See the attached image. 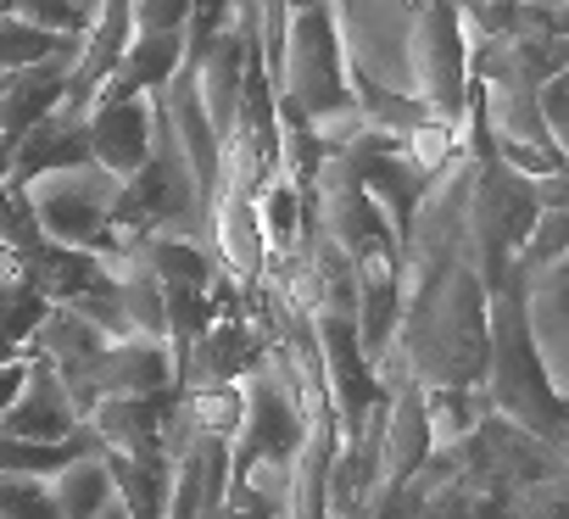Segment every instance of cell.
<instances>
[{"mask_svg": "<svg viewBox=\"0 0 569 519\" xmlns=\"http://www.w3.org/2000/svg\"><path fill=\"white\" fill-rule=\"evenodd\" d=\"M0 519H57V508H51V491H46V480H34L29 491H18L7 508H0Z\"/></svg>", "mask_w": 569, "mask_h": 519, "instance_id": "603a6c76", "label": "cell"}, {"mask_svg": "<svg viewBox=\"0 0 569 519\" xmlns=\"http://www.w3.org/2000/svg\"><path fill=\"white\" fill-rule=\"evenodd\" d=\"M23 380H29V352L18 347V352H12L7 363H0V413L12 408V397L23 391Z\"/></svg>", "mask_w": 569, "mask_h": 519, "instance_id": "cb8c5ba5", "label": "cell"}, {"mask_svg": "<svg viewBox=\"0 0 569 519\" xmlns=\"http://www.w3.org/2000/svg\"><path fill=\"white\" fill-rule=\"evenodd\" d=\"M402 68H408V96L447 129H463L475 112V84H469V40H463V12L458 0H430L413 12L408 40H402Z\"/></svg>", "mask_w": 569, "mask_h": 519, "instance_id": "277c9868", "label": "cell"}, {"mask_svg": "<svg viewBox=\"0 0 569 519\" xmlns=\"http://www.w3.org/2000/svg\"><path fill=\"white\" fill-rule=\"evenodd\" d=\"M96 7H101V0H0V12H7V18H23L34 29L62 34V40H79L90 29Z\"/></svg>", "mask_w": 569, "mask_h": 519, "instance_id": "ffe728a7", "label": "cell"}, {"mask_svg": "<svg viewBox=\"0 0 569 519\" xmlns=\"http://www.w3.org/2000/svg\"><path fill=\"white\" fill-rule=\"evenodd\" d=\"M12 190H23V207H29L40 240H51V246L96 251L101 263L129 257L140 246L134 234L118 229V190H123V179H112L96 162L57 168V173H40L29 184H12Z\"/></svg>", "mask_w": 569, "mask_h": 519, "instance_id": "7a4b0ae2", "label": "cell"}, {"mask_svg": "<svg viewBox=\"0 0 569 519\" xmlns=\"http://www.w3.org/2000/svg\"><path fill=\"white\" fill-rule=\"evenodd\" d=\"M46 491H51V508H57V519H96V513L112 502L107 452H84V458L62 463V469L46 480Z\"/></svg>", "mask_w": 569, "mask_h": 519, "instance_id": "e0dca14e", "label": "cell"}, {"mask_svg": "<svg viewBox=\"0 0 569 519\" xmlns=\"http://www.w3.org/2000/svg\"><path fill=\"white\" fill-rule=\"evenodd\" d=\"M336 447H341V425L336 413L325 408L297 458H291V480H284V519H330V463H336Z\"/></svg>", "mask_w": 569, "mask_h": 519, "instance_id": "7c38bea8", "label": "cell"}, {"mask_svg": "<svg viewBox=\"0 0 569 519\" xmlns=\"http://www.w3.org/2000/svg\"><path fill=\"white\" fill-rule=\"evenodd\" d=\"M151 129H157V96H118V101H90L84 134H90V162L107 168L112 179L140 173L151 157Z\"/></svg>", "mask_w": 569, "mask_h": 519, "instance_id": "ba28073f", "label": "cell"}, {"mask_svg": "<svg viewBox=\"0 0 569 519\" xmlns=\"http://www.w3.org/2000/svg\"><path fill=\"white\" fill-rule=\"evenodd\" d=\"M486 391L480 386H441V391H425V419H430V447H458L480 430L486 419Z\"/></svg>", "mask_w": 569, "mask_h": 519, "instance_id": "ac0fdd59", "label": "cell"}, {"mask_svg": "<svg viewBox=\"0 0 569 519\" xmlns=\"http://www.w3.org/2000/svg\"><path fill=\"white\" fill-rule=\"evenodd\" d=\"M134 34H184L190 23V0H129Z\"/></svg>", "mask_w": 569, "mask_h": 519, "instance_id": "44dd1931", "label": "cell"}, {"mask_svg": "<svg viewBox=\"0 0 569 519\" xmlns=\"http://www.w3.org/2000/svg\"><path fill=\"white\" fill-rule=\"evenodd\" d=\"M173 397H179V391H162V397H101L84 425L101 436L107 452H123V458H168L162 441H168Z\"/></svg>", "mask_w": 569, "mask_h": 519, "instance_id": "9c48e42d", "label": "cell"}, {"mask_svg": "<svg viewBox=\"0 0 569 519\" xmlns=\"http://www.w3.org/2000/svg\"><path fill=\"white\" fill-rule=\"evenodd\" d=\"M308 425H313V419H308L302 397L257 363V369L240 380V425H234V436H229V475H240V469H251V463H262V458L291 463L297 447H302V436H308Z\"/></svg>", "mask_w": 569, "mask_h": 519, "instance_id": "5b68a950", "label": "cell"}, {"mask_svg": "<svg viewBox=\"0 0 569 519\" xmlns=\"http://www.w3.org/2000/svg\"><path fill=\"white\" fill-rule=\"evenodd\" d=\"M96 380H101V397H162V391H179V363L168 341L123 336V341H107Z\"/></svg>", "mask_w": 569, "mask_h": 519, "instance_id": "4fadbf2b", "label": "cell"}, {"mask_svg": "<svg viewBox=\"0 0 569 519\" xmlns=\"http://www.w3.org/2000/svg\"><path fill=\"white\" fill-rule=\"evenodd\" d=\"M262 363V336L246 313H212L207 330L190 341L179 358V391H212V386H240Z\"/></svg>", "mask_w": 569, "mask_h": 519, "instance_id": "8992f818", "label": "cell"}, {"mask_svg": "<svg viewBox=\"0 0 569 519\" xmlns=\"http://www.w3.org/2000/svg\"><path fill=\"white\" fill-rule=\"evenodd\" d=\"M273 101L302 112L308 123H330L358 107L347 84V46H341L330 0H297L291 7L279 73H273Z\"/></svg>", "mask_w": 569, "mask_h": 519, "instance_id": "3957f363", "label": "cell"}, {"mask_svg": "<svg viewBox=\"0 0 569 519\" xmlns=\"http://www.w3.org/2000/svg\"><path fill=\"white\" fill-rule=\"evenodd\" d=\"M140 257H146V269L157 275V286H184V291H218V286H223L218 257H212V246H201V240L146 234V240H140Z\"/></svg>", "mask_w": 569, "mask_h": 519, "instance_id": "9a60e30c", "label": "cell"}, {"mask_svg": "<svg viewBox=\"0 0 569 519\" xmlns=\"http://www.w3.org/2000/svg\"><path fill=\"white\" fill-rule=\"evenodd\" d=\"M79 40H62L51 29H34L23 18H7L0 12V73H18V68H34V62H51L62 51H73Z\"/></svg>", "mask_w": 569, "mask_h": 519, "instance_id": "d6986e66", "label": "cell"}, {"mask_svg": "<svg viewBox=\"0 0 569 519\" xmlns=\"http://www.w3.org/2000/svg\"><path fill=\"white\" fill-rule=\"evenodd\" d=\"M12 352H18V347H12V341H7V336H0V363H7V358H12Z\"/></svg>", "mask_w": 569, "mask_h": 519, "instance_id": "d4e9b609", "label": "cell"}, {"mask_svg": "<svg viewBox=\"0 0 569 519\" xmlns=\"http://www.w3.org/2000/svg\"><path fill=\"white\" fill-rule=\"evenodd\" d=\"M29 352V347H23ZM84 419L73 413V402L62 397V380L51 375L46 358L29 352V380L12 397V408L0 413V436H23V441H68Z\"/></svg>", "mask_w": 569, "mask_h": 519, "instance_id": "8fae6325", "label": "cell"}, {"mask_svg": "<svg viewBox=\"0 0 569 519\" xmlns=\"http://www.w3.org/2000/svg\"><path fill=\"white\" fill-rule=\"evenodd\" d=\"M480 391H486V408L497 419H508L513 430H525L547 452H563V391H552V380L541 375V363L530 352L513 269L486 297V380H480Z\"/></svg>", "mask_w": 569, "mask_h": 519, "instance_id": "6da1fadb", "label": "cell"}, {"mask_svg": "<svg viewBox=\"0 0 569 519\" xmlns=\"http://www.w3.org/2000/svg\"><path fill=\"white\" fill-rule=\"evenodd\" d=\"M73 57H79V46L62 51V57H51V62H34V68H18V73H0V146H7V151H12L46 112L62 107Z\"/></svg>", "mask_w": 569, "mask_h": 519, "instance_id": "30bf717a", "label": "cell"}, {"mask_svg": "<svg viewBox=\"0 0 569 519\" xmlns=\"http://www.w3.org/2000/svg\"><path fill=\"white\" fill-rule=\"evenodd\" d=\"M563 101H569V79L563 73H547L541 84H536V112H541V129L552 134V146L563 151Z\"/></svg>", "mask_w": 569, "mask_h": 519, "instance_id": "7402d4cb", "label": "cell"}, {"mask_svg": "<svg viewBox=\"0 0 569 519\" xmlns=\"http://www.w3.org/2000/svg\"><path fill=\"white\" fill-rule=\"evenodd\" d=\"M190 51L184 34H134L118 57V68L107 73V84L96 90V101H118V96H157L184 73Z\"/></svg>", "mask_w": 569, "mask_h": 519, "instance_id": "5bb4252c", "label": "cell"}, {"mask_svg": "<svg viewBox=\"0 0 569 519\" xmlns=\"http://www.w3.org/2000/svg\"><path fill=\"white\" fill-rule=\"evenodd\" d=\"M112 497L129 519H168V491H173V463L168 458H123L107 452Z\"/></svg>", "mask_w": 569, "mask_h": 519, "instance_id": "2e32d148", "label": "cell"}, {"mask_svg": "<svg viewBox=\"0 0 569 519\" xmlns=\"http://www.w3.org/2000/svg\"><path fill=\"white\" fill-rule=\"evenodd\" d=\"M519 319L541 375L552 380V391H563L569 380V269L563 263L519 275Z\"/></svg>", "mask_w": 569, "mask_h": 519, "instance_id": "52a82bcc", "label": "cell"}]
</instances>
